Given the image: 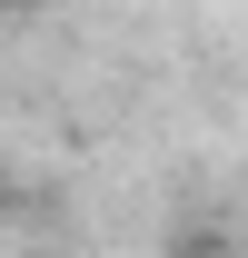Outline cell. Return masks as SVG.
Masks as SVG:
<instances>
[{
    "label": "cell",
    "instance_id": "cell-1",
    "mask_svg": "<svg viewBox=\"0 0 248 258\" xmlns=\"http://www.w3.org/2000/svg\"><path fill=\"white\" fill-rule=\"evenodd\" d=\"M0 219H10V169H0Z\"/></svg>",
    "mask_w": 248,
    "mask_h": 258
}]
</instances>
